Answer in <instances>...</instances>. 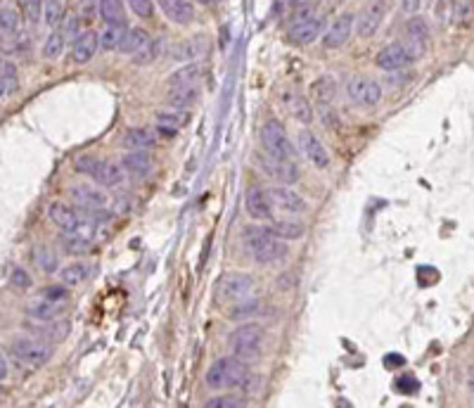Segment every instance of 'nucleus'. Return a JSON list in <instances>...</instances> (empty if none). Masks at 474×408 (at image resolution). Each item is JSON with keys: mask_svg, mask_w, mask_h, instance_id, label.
Returning a JSON list of instances; mask_svg holds the SVG:
<instances>
[{"mask_svg": "<svg viewBox=\"0 0 474 408\" xmlns=\"http://www.w3.org/2000/svg\"><path fill=\"white\" fill-rule=\"evenodd\" d=\"M98 164L100 159L93 157V154H81V157H76V162H74V169H76L79 174H86V176H95V171H98Z\"/></svg>", "mask_w": 474, "mask_h": 408, "instance_id": "nucleus-49", "label": "nucleus"}, {"mask_svg": "<svg viewBox=\"0 0 474 408\" xmlns=\"http://www.w3.org/2000/svg\"><path fill=\"white\" fill-rule=\"evenodd\" d=\"M263 346V330L261 325L256 323H245L237 325V330H233L230 335V349H233V356L242 363H252L259 358Z\"/></svg>", "mask_w": 474, "mask_h": 408, "instance_id": "nucleus-3", "label": "nucleus"}, {"mask_svg": "<svg viewBox=\"0 0 474 408\" xmlns=\"http://www.w3.org/2000/svg\"><path fill=\"white\" fill-rule=\"evenodd\" d=\"M164 47H166V40H164V38H152L150 43H147V45L138 52V55L131 57V60H133V64H135V67H147V64H152L154 60H159V55H161V52H164Z\"/></svg>", "mask_w": 474, "mask_h": 408, "instance_id": "nucleus-38", "label": "nucleus"}, {"mask_svg": "<svg viewBox=\"0 0 474 408\" xmlns=\"http://www.w3.org/2000/svg\"><path fill=\"white\" fill-rule=\"evenodd\" d=\"M47 216H50V221L55 223L57 228H62V233H64V230L76 228L79 223L83 221L86 212H81L76 204H69L64 200H55V202L47 204Z\"/></svg>", "mask_w": 474, "mask_h": 408, "instance_id": "nucleus-13", "label": "nucleus"}, {"mask_svg": "<svg viewBox=\"0 0 474 408\" xmlns=\"http://www.w3.org/2000/svg\"><path fill=\"white\" fill-rule=\"evenodd\" d=\"M347 95L361 107H375L382 100V86L375 79L365 76V74H356V76L349 79Z\"/></svg>", "mask_w": 474, "mask_h": 408, "instance_id": "nucleus-9", "label": "nucleus"}, {"mask_svg": "<svg viewBox=\"0 0 474 408\" xmlns=\"http://www.w3.org/2000/svg\"><path fill=\"white\" fill-rule=\"evenodd\" d=\"M259 311V299H245V302H237L233 309H230L228 318L230 321H245V318L254 316Z\"/></svg>", "mask_w": 474, "mask_h": 408, "instance_id": "nucleus-41", "label": "nucleus"}, {"mask_svg": "<svg viewBox=\"0 0 474 408\" xmlns=\"http://www.w3.org/2000/svg\"><path fill=\"white\" fill-rule=\"evenodd\" d=\"M0 76H10V79H17V64L15 62H0Z\"/></svg>", "mask_w": 474, "mask_h": 408, "instance_id": "nucleus-56", "label": "nucleus"}, {"mask_svg": "<svg viewBox=\"0 0 474 408\" xmlns=\"http://www.w3.org/2000/svg\"><path fill=\"white\" fill-rule=\"evenodd\" d=\"M100 50V33L98 31H83L71 43V60L76 64H88Z\"/></svg>", "mask_w": 474, "mask_h": 408, "instance_id": "nucleus-21", "label": "nucleus"}, {"mask_svg": "<svg viewBox=\"0 0 474 408\" xmlns=\"http://www.w3.org/2000/svg\"><path fill=\"white\" fill-rule=\"evenodd\" d=\"M38 297L47 299V302H57V304H67L69 302V288L67 285H47L38 292Z\"/></svg>", "mask_w": 474, "mask_h": 408, "instance_id": "nucleus-46", "label": "nucleus"}, {"mask_svg": "<svg viewBox=\"0 0 474 408\" xmlns=\"http://www.w3.org/2000/svg\"><path fill=\"white\" fill-rule=\"evenodd\" d=\"M240 390L245 392L247 397H256V394L261 392V378H259V375H254V373H249V375L245 378V382H242Z\"/></svg>", "mask_w": 474, "mask_h": 408, "instance_id": "nucleus-53", "label": "nucleus"}, {"mask_svg": "<svg viewBox=\"0 0 474 408\" xmlns=\"http://www.w3.org/2000/svg\"><path fill=\"white\" fill-rule=\"evenodd\" d=\"M252 290H254V278L249 273H228L221 278L219 288H216L223 302H235V304L249 299Z\"/></svg>", "mask_w": 474, "mask_h": 408, "instance_id": "nucleus-10", "label": "nucleus"}, {"mask_svg": "<svg viewBox=\"0 0 474 408\" xmlns=\"http://www.w3.org/2000/svg\"><path fill=\"white\" fill-rule=\"evenodd\" d=\"M98 5L100 3H86L83 5V12H81V19H93L95 12H98Z\"/></svg>", "mask_w": 474, "mask_h": 408, "instance_id": "nucleus-58", "label": "nucleus"}, {"mask_svg": "<svg viewBox=\"0 0 474 408\" xmlns=\"http://www.w3.org/2000/svg\"><path fill=\"white\" fill-rule=\"evenodd\" d=\"M22 15H19V10H15L12 5H3L0 8V36H15L22 29Z\"/></svg>", "mask_w": 474, "mask_h": 408, "instance_id": "nucleus-35", "label": "nucleus"}, {"mask_svg": "<svg viewBox=\"0 0 474 408\" xmlns=\"http://www.w3.org/2000/svg\"><path fill=\"white\" fill-rule=\"evenodd\" d=\"M284 98H287L289 112H292V117L299 121V124H311V121H313V105H311L299 91H289Z\"/></svg>", "mask_w": 474, "mask_h": 408, "instance_id": "nucleus-29", "label": "nucleus"}, {"mask_svg": "<svg viewBox=\"0 0 474 408\" xmlns=\"http://www.w3.org/2000/svg\"><path fill=\"white\" fill-rule=\"evenodd\" d=\"M354 29H356V15L354 12H342V15H337L323 33V47H328V50H337V47H342L351 38Z\"/></svg>", "mask_w": 474, "mask_h": 408, "instance_id": "nucleus-12", "label": "nucleus"}, {"mask_svg": "<svg viewBox=\"0 0 474 408\" xmlns=\"http://www.w3.org/2000/svg\"><path fill=\"white\" fill-rule=\"evenodd\" d=\"M266 195H268V200H270L273 207L282 209V212H287V214H304L308 209L306 200H304L299 193H294L292 188L273 186V188L266 190Z\"/></svg>", "mask_w": 474, "mask_h": 408, "instance_id": "nucleus-14", "label": "nucleus"}, {"mask_svg": "<svg viewBox=\"0 0 474 408\" xmlns=\"http://www.w3.org/2000/svg\"><path fill=\"white\" fill-rule=\"evenodd\" d=\"M128 8L133 10V15H138L142 19H147V17L154 15V3H150V0H131V3H128Z\"/></svg>", "mask_w": 474, "mask_h": 408, "instance_id": "nucleus-51", "label": "nucleus"}, {"mask_svg": "<svg viewBox=\"0 0 474 408\" xmlns=\"http://www.w3.org/2000/svg\"><path fill=\"white\" fill-rule=\"evenodd\" d=\"M31 47V36L26 31H19L15 36H0V52L3 55H24Z\"/></svg>", "mask_w": 474, "mask_h": 408, "instance_id": "nucleus-32", "label": "nucleus"}, {"mask_svg": "<svg viewBox=\"0 0 474 408\" xmlns=\"http://www.w3.org/2000/svg\"><path fill=\"white\" fill-rule=\"evenodd\" d=\"M59 242H62V247L69 251V254H83L93 247V242L88 240H81V237H74L71 233H62L59 235Z\"/></svg>", "mask_w": 474, "mask_h": 408, "instance_id": "nucleus-47", "label": "nucleus"}, {"mask_svg": "<svg viewBox=\"0 0 474 408\" xmlns=\"http://www.w3.org/2000/svg\"><path fill=\"white\" fill-rule=\"evenodd\" d=\"M242 242H245L247 254L256 264H263V266L289 256L287 242H282L270 226H247L245 233H242Z\"/></svg>", "mask_w": 474, "mask_h": 408, "instance_id": "nucleus-1", "label": "nucleus"}, {"mask_svg": "<svg viewBox=\"0 0 474 408\" xmlns=\"http://www.w3.org/2000/svg\"><path fill=\"white\" fill-rule=\"evenodd\" d=\"M401 8H403V12H405V15H408V12H410V15H412V12H417L420 8H422V3H403Z\"/></svg>", "mask_w": 474, "mask_h": 408, "instance_id": "nucleus-59", "label": "nucleus"}, {"mask_svg": "<svg viewBox=\"0 0 474 408\" xmlns=\"http://www.w3.org/2000/svg\"><path fill=\"white\" fill-rule=\"evenodd\" d=\"M12 356L26 368H43L52 358V346L38 337H15L10 344Z\"/></svg>", "mask_w": 474, "mask_h": 408, "instance_id": "nucleus-4", "label": "nucleus"}, {"mask_svg": "<svg viewBox=\"0 0 474 408\" xmlns=\"http://www.w3.org/2000/svg\"><path fill=\"white\" fill-rule=\"evenodd\" d=\"M467 387H470V392H474V370L467 375Z\"/></svg>", "mask_w": 474, "mask_h": 408, "instance_id": "nucleus-60", "label": "nucleus"}, {"mask_svg": "<svg viewBox=\"0 0 474 408\" xmlns=\"http://www.w3.org/2000/svg\"><path fill=\"white\" fill-rule=\"evenodd\" d=\"M204 408H247V401L235 394H221V397L209 399Z\"/></svg>", "mask_w": 474, "mask_h": 408, "instance_id": "nucleus-43", "label": "nucleus"}, {"mask_svg": "<svg viewBox=\"0 0 474 408\" xmlns=\"http://www.w3.org/2000/svg\"><path fill=\"white\" fill-rule=\"evenodd\" d=\"M154 119H157V128L161 135H175V131H180L183 126H187L190 114L178 112V110H159L154 114Z\"/></svg>", "mask_w": 474, "mask_h": 408, "instance_id": "nucleus-26", "label": "nucleus"}, {"mask_svg": "<svg viewBox=\"0 0 474 408\" xmlns=\"http://www.w3.org/2000/svg\"><path fill=\"white\" fill-rule=\"evenodd\" d=\"M81 26H83V19H81V17H69L64 22V31H62L64 38H71V36L79 38L81 33H83V31H81Z\"/></svg>", "mask_w": 474, "mask_h": 408, "instance_id": "nucleus-54", "label": "nucleus"}, {"mask_svg": "<svg viewBox=\"0 0 474 408\" xmlns=\"http://www.w3.org/2000/svg\"><path fill=\"white\" fill-rule=\"evenodd\" d=\"M299 145H301V152L306 154V159L316 169H328L330 166V152H328V147L323 145L320 138H318L313 131L304 128V131L299 133Z\"/></svg>", "mask_w": 474, "mask_h": 408, "instance_id": "nucleus-17", "label": "nucleus"}, {"mask_svg": "<svg viewBox=\"0 0 474 408\" xmlns=\"http://www.w3.org/2000/svg\"><path fill=\"white\" fill-rule=\"evenodd\" d=\"M69 197L74 200V204L86 214L93 212H103V209L110 204V197L105 195L103 188L93 186V183H76V186L69 188Z\"/></svg>", "mask_w": 474, "mask_h": 408, "instance_id": "nucleus-8", "label": "nucleus"}, {"mask_svg": "<svg viewBox=\"0 0 474 408\" xmlns=\"http://www.w3.org/2000/svg\"><path fill=\"white\" fill-rule=\"evenodd\" d=\"M67 47V38L62 31H52L47 33V38L43 40V57L45 60H57L64 52Z\"/></svg>", "mask_w": 474, "mask_h": 408, "instance_id": "nucleus-40", "label": "nucleus"}, {"mask_svg": "<svg viewBox=\"0 0 474 408\" xmlns=\"http://www.w3.org/2000/svg\"><path fill=\"white\" fill-rule=\"evenodd\" d=\"M202 64L200 62H187L178 67L175 72L168 74L166 79V86L168 91H173V88H185V86H197V81L202 79Z\"/></svg>", "mask_w": 474, "mask_h": 408, "instance_id": "nucleus-25", "label": "nucleus"}, {"mask_svg": "<svg viewBox=\"0 0 474 408\" xmlns=\"http://www.w3.org/2000/svg\"><path fill=\"white\" fill-rule=\"evenodd\" d=\"M62 19H64V3H57V0H52V3H45V8H43V22H45V26H50V29H57Z\"/></svg>", "mask_w": 474, "mask_h": 408, "instance_id": "nucleus-42", "label": "nucleus"}, {"mask_svg": "<svg viewBox=\"0 0 474 408\" xmlns=\"http://www.w3.org/2000/svg\"><path fill=\"white\" fill-rule=\"evenodd\" d=\"M311 17H316V5L313 3H301V5H296L294 17H292V24L306 22V19H311Z\"/></svg>", "mask_w": 474, "mask_h": 408, "instance_id": "nucleus-52", "label": "nucleus"}, {"mask_svg": "<svg viewBox=\"0 0 474 408\" xmlns=\"http://www.w3.org/2000/svg\"><path fill=\"white\" fill-rule=\"evenodd\" d=\"M31 276L26 273V271L22 266H12L10 268V285L17 290H29L31 288Z\"/></svg>", "mask_w": 474, "mask_h": 408, "instance_id": "nucleus-50", "label": "nucleus"}, {"mask_svg": "<svg viewBox=\"0 0 474 408\" xmlns=\"http://www.w3.org/2000/svg\"><path fill=\"white\" fill-rule=\"evenodd\" d=\"M88 273H91V268L86 266V264H67L64 268H59V280L67 288H76V285L86 283Z\"/></svg>", "mask_w": 474, "mask_h": 408, "instance_id": "nucleus-39", "label": "nucleus"}, {"mask_svg": "<svg viewBox=\"0 0 474 408\" xmlns=\"http://www.w3.org/2000/svg\"><path fill=\"white\" fill-rule=\"evenodd\" d=\"M8 378H10V363L5 358V353H0V382H5Z\"/></svg>", "mask_w": 474, "mask_h": 408, "instance_id": "nucleus-57", "label": "nucleus"}, {"mask_svg": "<svg viewBox=\"0 0 474 408\" xmlns=\"http://www.w3.org/2000/svg\"><path fill=\"white\" fill-rule=\"evenodd\" d=\"M24 8V19H26V24H31V26H36L40 19H43V8H45V3H38V0H29V3H24L22 5Z\"/></svg>", "mask_w": 474, "mask_h": 408, "instance_id": "nucleus-48", "label": "nucleus"}, {"mask_svg": "<svg viewBox=\"0 0 474 408\" xmlns=\"http://www.w3.org/2000/svg\"><path fill=\"white\" fill-rule=\"evenodd\" d=\"M261 147L263 152L270 154V157L275 159H282V162H294L296 164V147L292 138H289L287 133H284V128L277 124V121H268V124H263L261 128Z\"/></svg>", "mask_w": 474, "mask_h": 408, "instance_id": "nucleus-5", "label": "nucleus"}, {"mask_svg": "<svg viewBox=\"0 0 474 408\" xmlns=\"http://www.w3.org/2000/svg\"><path fill=\"white\" fill-rule=\"evenodd\" d=\"M126 24H110L105 26V31L100 33V50L103 52H112V50H119L121 47V40L126 36Z\"/></svg>", "mask_w": 474, "mask_h": 408, "instance_id": "nucleus-34", "label": "nucleus"}, {"mask_svg": "<svg viewBox=\"0 0 474 408\" xmlns=\"http://www.w3.org/2000/svg\"><path fill=\"white\" fill-rule=\"evenodd\" d=\"M270 228H273V233L280 237L282 242L301 240V237L306 235V226H304L299 219H280V221H275Z\"/></svg>", "mask_w": 474, "mask_h": 408, "instance_id": "nucleus-31", "label": "nucleus"}, {"mask_svg": "<svg viewBox=\"0 0 474 408\" xmlns=\"http://www.w3.org/2000/svg\"><path fill=\"white\" fill-rule=\"evenodd\" d=\"M150 33H147V29H142V26H128L126 29V36H124V40H121V47H119V52L121 55H131V57H135L138 52L145 47L147 43H150Z\"/></svg>", "mask_w": 474, "mask_h": 408, "instance_id": "nucleus-27", "label": "nucleus"}, {"mask_svg": "<svg viewBox=\"0 0 474 408\" xmlns=\"http://www.w3.org/2000/svg\"><path fill=\"white\" fill-rule=\"evenodd\" d=\"M98 15L105 19V24H126V8L119 0H105L98 5Z\"/></svg>", "mask_w": 474, "mask_h": 408, "instance_id": "nucleus-36", "label": "nucleus"}, {"mask_svg": "<svg viewBox=\"0 0 474 408\" xmlns=\"http://www.w3.org/2000/svg\"><path fill=\"white\" fill-rule=\"evenodd\" d=\"M207 38L204 36H195V38H190V40H185V43H178L175 45V50H171V57L173 60H190V62H195L202 52L207 50Z\"/></svg>", "mask_w": 474, "mask_h": 408, "instance_id": "nucleus-33", "label": "nucleus"}, {"mask_svg": "<svg viewBox=\"0 0 474 408\" xmlns=\"http://www.w3.org/2000/svg\"><path fill=\"white\" fill-rule=\"evenodd\" d=\"M93 181H98L100 188H117L126 181V171L121 169L119 162H110V159H100L98 171H95Z\"/></svg>", "mask_w": 474, "mask_h": 408, "instance_id": "nucleus-23", "label": "nucleus"}, {"mask_svg": "<svg viewBox=\"0 0 474 408\" xmlns=\"http://www.w3.org/2000/svg\"><path fill=\"white\" fill-rule=\"evenodd\" d=\"M245 207H247V214L252 216L254 221H268V219H273V204H270L266 190H261V188H249L247 190Z\"/></svg>", "mask_w": 474, "mask_h": 408, "instance_id": "nucleus-20", "label": "nucleus"}, {"mask_svg": "<svg viewBox=\"0 0 474 408\" xmlns=\"http://www.w3.org/2000/svg\"><path fill=\"white\" fill-rule=\"evenodd\" d=\"M474 17V3H453L451 5V22L456 26L467 24Z\"/></svg>", "mask_w": 474, "mask_h": 408, "instance_id": "nucleus-44", "label": "nucleus"}, {"mask_svg": "<svg viewBox=\"0 0 474 408\" xmlns=\"http://www.w3.org/2000/svg\"><path fill=\"white\" fill-rule=\"evenodd\" d=\"M15 91H17V79L0 76V100H5L8 95H12Z\"/></svg>", "mask_w": 474, "mask_h": 408, "instance_id": "nucleus-55", "label": "nucleus"}, {"mask_svg": "<svg viewBox=\"0 0 474 408\" xmlns=\"http://www.w3.org/2000/svg\"><path fill=\"white\" fill-rule=\"evenodd\" d=\"M159 8L164 12V17L171 19L173 24L185 26L195 19V5L187 3V0H161Z\"/></svg>", "mask_w": 474, "mask_h": 408, "instance_id": "nucleus-24", "label": "nucleus"}, {"mask_svg": "<svg viewBox=\"0 0 474 408\" xmlns=\"http://www.w3.org/2000/svg\"><path fill=\"white\" fill-rule=\"evenodd\" d=\"M64 311H67V304L47 302L43 297H33L29 299V304H26V314L38 323H55L64 316Z\"/></svg>", "mask_w": 474, "mask_h": 408, "instance_id": "nucleus-18", "label": "nucleus"}, {"mask_svg": "<svg viewBox=\"0 0 474 408\" xmlns=\"http://www.w3.org/2000/svg\"><path fill=\"white\" fill-rule=\"evenodd\" d=\"M152 166H154V159L150 152H128L124 154V159H121V169L133 176H147L152 171Z\"/></svg>", "mask_w": 474, "mask_h": 408, "instance_id": "nucleus-28", "label": "nucleus"}, {"mask_svg": "<svg viewBox=\"0 0 474 408\" xmlns=\"http://www.w3.org/2000/svg\"><path fill=\"white\" fill-rule=\"evenodd\" d=\"M389 5L387 3H368L361 10V15L356 17V33L361 38H372L382 24L384 15H387Z\"/></svg>", "mask_w": 474, "mask_h": 408, "instance_id": "nucleus-15", "label": "nucleus"}, {"mask_svg": "<svg viewBox=\"0 0 474 408\" xmlns=\"http://www.w3.org/2000/svg\"><path fill=\"white\" fill-rule=\"evenodd\" d=\"M427 45H429V24L422 17H412L405 24V43L403 47L408 50L412 62H417L420 57H424Z\"/></svg>", "mask_w": 474, "mask_h": 408, "instance_id": "nucleus-11", "label": "nucleus"}, {"mask_svg": "<svg viewBox=\"0 0 474 408\" xmlns=\"http://www.w3.org/2000/svg\"><path fill=\"white\" fill-rule=\"evenodd\" d=\"M33 335L38 339H43V342H62V339L69 335V323H62V321H55V323H40L36 330H33Z\"/></svg>", "mask_w": 474, "mask_h": 408, "instance_id": "nucleus-37", "label": "nucleus"}, {"mask_svg": "<svg viewBox=\"0 0 474 408\" xmlns=\"http://www.w3.org/2000/svg\"><path fill=\"white\" fill-rule=\"evenodd\" d=\"M249 373L252 370L247 368V363L237 361L235 356H221L209 366L204 380L209 390H233V387L240 390Z\"/></svg>", "mask_w": 474, "mask_h": 408, "instance_id": "nucleus-2", "label": "nucleus"}, {"mask_svg": "<svg viewBox=\"0 0 474 408\" xmlns=\"http://www.w3.org/2000/svg\"><path fill=\"white\" fill-rule=\"evenodd\" d=\"M168 105H171V110H187V107H192L195 102L200 100V88L197 86H185V88H173V91H168Z\"/></svg>", "mask_w": 474, "mask_h": 408, "instance_id": "nucleus-30", "label": "nucleus"}, {"mask_svg": "<svg viewBox=\"0 0 474 408\" xmlns=\"http://www.w3.org/2000/svg\"><path fill=\"white\" fill-rule=\"evenodd\" d=\"M323 29H328V26H325V19L320 15H316V17L306 19V22L289 26V38L299 45H311L323 33Z\"/></svg>", "mask_w": 474, "mask_h": 408, "instance_id": "nucleus-22", "label": "nucleus"}, {"mask_svg": "<svg viewBox=\"0 0 474 408\" xmlns=\"http://www.w3.org/2000/svg\"><path fill=\"white\" fill-rule=\"evenodd\" d=\"M33 254H36V264H38L40 271H45V273H55V271H57L55 251L47 249V247H38L36 251H33Z\"/></svg>", "mask_w": 474, "mask_h": 408, "instance_id": "nucleus-45", "label": "nucleus"}, {"mask_svg": "<svg viewBox=\"0 0 474 408\" xmlns=\"http://www.w3.org/2000/svg\"><path fill=\"white\" fill-rule=\"evenodd\" d=\"M121 145H124L128 152H147V149L157 145V133L147 126H133L124 133Z\"/></svg>", "mask_w": 474, "mask_h": 408, "instance_id": "nucleus-19", "label": "nucleus"}, {"mask_svg": "<svg viewBox=\"0 0 474 408\" xmlns=\"http://www.w3.org/2000/svg\"><path fill=\"white\" fill-rule=\"evenodd\" d=\"M311 91H313V105L318 114H320L323 124L332 128L337 124V112H335V100H337V81L330 74H323L318 76L313 84H311Z\"/></svg>", "mask_w": 474, "mask_h": 408, "instance_id": "nucleus-6", "label": "nucleus"}, {"mask_svg": "<svg viewBox=\"0 0 474 408\" xmlns=\"http://www.w3.org/2000/svg\"><path fill=\"white\" fill-rule=\"evenodd\" d=\"M410 62L412 60L408 55V50L403 47V43H387L375 57V64L382 72H401L403 67H408Z\"/></svg>", "mask_w": 474, "mask_h": 408, "instance_id": "nucleus-16", "label": "nucleus"}, {"mask_svg": "<svg viewBox=\"0 0 474 408\" xmlns=\"http://www.w3.org/2000/svg\"><path fill=\"white\" fill-rule=\"evenodd\" d=\"M254 159H256V164H259V169L268 176V178L282 183L284 188L294 186V183L299 181V166H296L294 162L275 159V157H270V154H266V152H256Z\"/></svg>", "mask_w": 474, "mask_h": 408, "instance_id": "nucleus-7", "label": "nucleus"}]
</instances>
